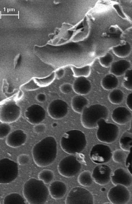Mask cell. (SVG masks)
Returning a JSON list of instances; mask_svg holds the SVG:
<instances>
[{"instance_id": "obj_10", "label": "cell", "mask_w": 132, "mask_h": 204, "mask_svg": "<svg viewBox=\"0 0 132 204\" xmlns=\"http://www.w3.org/2000/svg\"><path fill=\"white\" fill-rule=\"evenodd\" d=\"M112 153L108 146L101 144L93 146L90 153L91 160L96 164H102L109 162L112 158Z\"/></svg>"}, {"instance_id": "obj_34", "label": "cell", "mask_w": 132, "mask_h": 204, "mask_svg": "<svg viewBox=\"0 0 132 204\" xmlns=\"http://www.w3.org/2000/svg\"><path fill=\"white\" fill-rule=\"evenodd\" d=\"M12 127L9 123L2 122L0 125V138L4 139L11 132Z\"/></svg>"}, {"instance_id": "obj_2", "label": "cell", "mask_w": 132, "mask_h": 204, "mask_svg": "<svg viewBox=\"0 0 132 204\" xmlns=\"http://www.w3.org/2000/svg\"><path fill=\"white\" fill-rule=\"evenodd\" d=\"M23 195L30 204H44L49 194L48 188L41 180L31 178L24 183L22 189Z\"/></svg>"}, {"instance_id": "obj_16", "label": "cell", "mask_w": 132, "mask_h": 204, "mask_svg": "<svg viewBox=\"0 0 132 204\" xmlns=\"http://www.w3.org/2000/svg\"><path fill=\"white\" fill-rule=\"evenodd\" d=\"M27 135L23 130L16 129L11 132L6 137V143L9 147L16 148L24 145L27 139Z\"/></svg>"}, {"instance_id": "obj_20", "label": "cell", "mask_w": 132, "mask_h": 204, "mask_svg": "<svg viewBox=\"0 0 132 204\" xmlns=\"http://www.w3.org/2000/svg\"><path fill=\"white\" fill-rule=\"evenodd\" d=\"M131 66L129 61L121 59L112 63L110 66V72L115 76H120L125 74Z\"/></svg>"}, {"instance_id": "obj_38", "label": "cell", "mask_w": 132, "mask_h": 204, "mask_svg": "<svg viewBox=\"0 0 132 204\" xmlns=\"http://www.w3.org/2000/svg\"><path fill=\"white\" fill-rule=\"evenodd\" d=\"M125 163L128 170L132 175V147L127 155Z\"/></svg>"}, {"instance_id": "obj_31", "label": "cell", "mask_w": 132, "mask_h": 204, "mask_svg": "<svg viewBox=\"0 0 132 204\" xmlns=\"http://www.w3.org/2000/svg\"><path fill=\"white\" fill-rule=\"evenodd\" d=\"M122 149H117L112 153V158L113 161L118 163H125L127 155Z\"/></svg>"}, {"instance_id": "obj_41", "label": "cell", "mask_w": 132, "mask_h": 204, "mask_svg": "<svg viewBox=\"0 0 132 204\" xmlns=\"http://www.w3.org/2000/svg\"><path fill=\"white\" fill-rule=\"evenodd\" d=\"M36 99L39 102H45L47 99L46 95L44 93H40L38 94L36 96Z\"/></svg>"}, {"instance_id": "obj_37", "label": "cell", "mask_w": 132, "mask_h": 204, "mask_svg": "<svg viewBox=\"0 0 132 204\" xmlns=\"http://www.w3.org/2000/svg\"><path fill=\"white\" fill-rule=\"evenodd\" d=\"M60 91L64 94H70L73 90L72 85L68 83L61 85L60 87Z\"/></svg>"}, {"instance_id": "obj_26", "label": "cell", "mask_w": 132, "mask_h": 204, "mask_svg": "<svg viewBox=\"0 0 132 204\" xmlns=\"http://www.w3.org/2000/svg\"><path fill=\"white\" fill-rule=\"evenodd\" d=\"M25 202L24 198L19 194L12 193L6 195L4 198V204H24Z\"/></svg>"}, {"instance_id": "obj_39", "label": "cell", "mask_w": 132, "mask_h": 204, "mask_svg": "<svg viewBox=\"0 0 132 204\" xmlns=\"http://www.w3.org/2000/svg\"><path fill=\"white\" fill-rule=\"evenodd\" d=\"M46 128V126L45 124L39 123L34 126L33 130L36 133L40 134L45 132Z\"/></svg>"}, {"instance_id": "obj_36", "label": "cell", "mask_w": 132, "mask_h": 204, "mask_svg": "<svg viewBox=\"0 0 132 204\" xmlns=\"http://www.w3.org/2000/svg\"><path fill=\"white\" fill-rule=\"evenodd\" d=\"M17 161L18 164L24 166L28 164L30 161V157L26 154H21L17 157Z\"/></svg>"}, {"instance_id": "obj_11", "label": "cell", "mask_w": 132, "mask_h": 204, "mask_svg": "<svg viewBox=\"0 0 132 204\" xmlns=\"http://www.w3.org/2000/svg\"><path fill=\"white\" fill-rule=\"evenodd\" d=\"M130 192L126 187L117 185L111 188L107 194L110 202L114 204H123L127 203L130 199Z\"/></svg>"}, {"instance_id": "obj_15", "label": "cell", "mask_w": 132, "mask_h": 204, "mask_svg": "<svg viewBox=\"0 0 132 204\" xmlns=\"http://www.w3.org/2000/svg\"><path fill=\"white\" fill-rule=\"evenodd\" d=\"M111 180L114 185H121L126 187L132 185V175L124 168L116 169L111 175Z\"/></svg>"}, {"instance_id": "obj_44", "label": "cell", "mask_w": 132, "mask_h": 204, "mask_svg": "<svg viewBox=\"0 0 132 204\" xmlns=\"http://www.w3.org/2000/svg\"><path fill=\"white\" fill-rule=\"evenodd\" d=\"M23 92L21 91H20L18 93V94L17 95V98H21V97L23 95L22 94Z\"/></svg>"}, {"instance_id": "obj_29", "label": "cell", "mask_w": 132, "mask_h": 204, "mask_svg": "<svg viewBox=\"0 0 132 204\" xmlns=\"http://www.w3.org/2000/svg\"><path fill=\"white\" fill-rule=\"evenodd\" d=\"M54 174L51 170L47 169L43 170L38 174V179L42 181L45 184L50 183L53 179Z\"/></svg>"}, {"instance_id": "obj_17", "label": "cell", "mask_w": 132, "mask_h": 204, "mask_svg": "<svg viewBox=\"0 0 132 204\" xmlns=\"http://www.w3.org/2000/svg\"><path fill=\"white\" fill-rule=\"evenodd\" d=\"M132 114L126 108L118 107L114 109L112 113V120L119 125H124L129 122L131 118Z\"/></svg>"}, {"instance_id": "obj_32", "label": "cell", "mask_w": 132, "mask_h": 204, "mask_svg": "<svg viewBox=\"0 0 132 204\" xmlns=\"http://www.w3.org/2000/svg\"><path fill=\"white\" fill-rule=\"evenodd\" d=\"M122 84L126 89L132 90V69L128 70L125 73Z\"/></svg>"}, {"instance_id": "obj_8", "label": "cell", "mask_w": 132, "mask_h": 204, "mask_svg": "<svg viewBox=\"0 0 132 204\" xmlns=\"http://www.w3.org/2000/svg\"><path fill=\"white\" fill-rule=\"evenodd\" d=\"M81 164L77 157L70 155L66 157L59 162L57 166L59 173L66 178L75 176L81 170Z\"/></svg>"}, {"instance_id": "obj_21", "label": "cell", "mask_w": 132, "mask_h": 204, "mask_svg": "<svg viewBox=\"0 0 132 204\" xmlns=\"http://www.w3.org/2000/svg\"><path fill=\"white\" fill-rule=\"evenodd\" d=\"M119 143L121 149L125 151L129 152L132 147V120L130 128L121 135Z\"/></svg>"}, {"instance_id": "obj_25", "label": "cell", "mask_w": 132, "mask_h": 204, "mask_svg": "<svg viewBox=\"0 0 132 204\" xmlns=\"http://www.w3.org/2000/svg\"><path fill=\"white\" fill-rule=\"evenodd\" d=\"M92 174L88 170H85L79 175L78 181L79 184L83 186H91L93 183Z\"/></svg>"}, {"instance_id": "obj_22", "label": "cell", "mask_w": 132, "mask_h": 204, "mask_svg": "<svg viewBox=\"0 0 132 204\" xmlns=\"http://www.w3.org/2000/svg\"><path fill=\"white\" fill-rule=\"evenodd\" d=\"M88 104L87 99L83 95H78L74 96L71 102V107L76 112L81 114Z\"/></svg>"}, {"instance_id": "obj_27", "label": "cell", "mask_w": 132, "mask_h": 204, "mask_svg": "<svg viewBox=\"0 0 132 204\" xmlns=\"http://www.w3.org/2000/svg\"><path fill=\"white\" fill-rule=\"evenodd\" d=\"M124 94L123 92L119 89H115L109 94L108 98L110 102L113 104L118 105L123 101Z\"/></svg>"}, {"instance_id": "obj_13", "label": "cell", "mask_w": 132, "mask_h": 204, "mask_svg": "<svg viewBox=\"0 0 132 204\" xmlns=\"http://www.w3.org/2000/svg\"><path fill=\"white\" fill-rule=\"evenodd\" d=\"M25 116L29 122L33 125H36L45 120L46 111L41 106L38 104H33L26 109Z\"/></svg>"}, {"instance_id": "obj_45", "label": "cell", "mask_w": 132, "mask_h": 204, "mask_svg": "<svg viewBox=\"0 0 132 204\" xmlns=\"http://www.w3.org/2000/svg\"><path fill=\"white\" fill-rule=\"evenodd\" d=\"M57 126V124L56 122H53L52 124V126L53 127H56Z\"/></svg>"}, {"instance_id": "obj_33", "label": "cell", "mask_w": 132, "mask_h": 204, "mask_svg": "<svg viewBox=\"0 0 132 204\" xmlns=\"http://www.w3.org/2000/svg\"><path fill=\"white\" fill-rule=\"evenodd\" d=\"M113 55L109 53H107L99 58V61L101 65L105 68L110 66L113 62Z\"/></svg>"}, {"instance_id": "obj_23", "label": "cell", "mask_w": 132, "mask_h": 204, "mask_svg": "<svg viewBox=\"0 0 132 204\" xmlns=\"http://www.w3.org/2000/svg\"><path fill=\"white\" fill-rule=\"evenodd\" d=\"M119 81L117 77L112 74H107L102 79L101 84L106 90H113L118 86Z\"/></svg>"}, {"instance_id": "obj_4", "label": "cell", "mask_w": 132, "mask_h": 204, "mask_svg": "<svg viewBox=\"0 0 132 204\" xmlns=\"http://www.w3.org/2000/svg\"><path fill=\"white\" fill-rule=\"evenodd\" d=\"M109 116V111L105 106L95 104L86 107L81 113V121L82 125L87 129L97 127L98 121L101 118L106 120Z\"/></svg>"}, {"instance_id": "obj_46", "label": "cell", "mask_w": 132, "mask_h": 204, "mask_svg": "<svg viewBox=\"0 0 132 204\" xmlns=\"http://www.w3.org/2000/svg\"><path fill=\"white\" fill-rule=\"evenodd\" d=\"M105 188H104V187H103V188H101V190H102V191H105Z\"/></svg>"}, {"instance_id": "obj_43", "label": "cell", "mask_w": 132, "mask_h": 204, "mask_svg": "<svg viewBox=\"0 0 132 204\" xmlns=\"http://www.w3.org/2000/svg\"><path fill=\"white\" fill-rule=\"evenodd\" d=\"M113 6L118 14H119L120 16L122 17V16H123V15L122 14V11L120 9L119 6L118 4H115Z\"/></svg>"}, {"instance_id": "obj_19", "label": "cell", "mask_w": 132, "mask_h": 204, "mask_svg": "<svg viewBox=\"0 0 132 204\" xmlns=\"http://www.w3.org/2000/svg\"><path fill=\"white\" fill-rule=\"evenodd\" d=\"M48 190L51 197L54 199L57 200L64 196L67 192V187L63 182L56 181L50 184Z\"/></svg>"}, {"instance_id": "obj_3", "label": "cell", "mask_w": 132, "mask_h": 204, "mask_svg": "<svg viewBox=\"0 0 132 204\" xmlns=\"http://www.w3.org/2000/svg\"><path fill=\"white\" fill-rule=\"evenodd\" d=\"M87 145L84 134L77 130L68 131L63 134L60 141L62 150L65 153L73 154L82 152Z\"/></svg>"}, {"instance_id": "obj_42", "label": "cell", "mask_w": 132, "mask_h": 204, "mask_svg": "<svg viewBox=\"0 0 132 204\" xmlns=\"http://www.w3.org/2000/svg\"><path fill=\"white\" fill-rule=\"evenodd\" d=\"M126 104L128 107L132 111V92L129 94L127 96Z\"/></svg>"}, {"instance_id": "obj_28", "label": "cell", "mask_w": 132, "mask_h": 204, "mask_svg": "<svg viewBox=\"0 0 132 204\" xmlns=\"http://www.w3.org/2000/svg\"><path fill=\"white\" fill-rule=\"evenodd\" d=\"M71 68L74 76L77 78L80 77H87L91 73V69L89 65L79 67L73 66Z\"/></svg>"}, {"instance_id": "obj_1", "label": "cell", "mask_w": 132, "mask_h": 204, "mask_svg": "<svg viewBox=\"0 0 132 204\" xmlns=\"http://www.w3.org/2000/svg\"><path fill=\"white\" fill-rule=\"evenodd\" d=\"M57 143L55 138L48 136L33 147L32 154L33 160L38 167L47 166L52 164L57 156Z\"/></svg>"}, {"instance_id": "obj_12", "label": "cell", "mask_w": 132, "mask_h": 204, "mask_svg": "<svg viewBox=\"0 0 132 204\" xmlns=\"http://www.w3.org/2000/svg\"><path fill=\"white\" fill-rule=\"evenodd\" d=\"M67 102L61 99H56L51 101L47 107L49 116L55 119H61L66 116L68 111Z\"/></svg>"}, {"instance_id": "obj_9", "label": "cell", "mask_w": 132, "mask_h": 204, "mask_svg": "<svg viewBox=\"0 0 132 204\" xmlns=\"http://www.w3.org/2000/svg\"><path fill=\"white\" fill-rule=\"evenodd\" d=\"M94 198L91 193L87 190L81 187L72 188L66 198V204H92Z\"/></svg>"}, {"instance_id": "obj_40", "label": "cell", "mask_w": 132, "mask_h": 204, "mask_svg": "<svg viewBox=\"0 0 132 204\" xmlns=\"http://www.w3.org/2000/svg\"><path fill=\"white\" fill-rule=\"evenodd\" d=\"M56 77L58 79H60L63 78L65 74V70L63 68H60L55 72Z\"/></svg>"}, {"instance_id": "obj_5", "label": "cell", "mask_w": 132, "mask_h": 204, "mask_svg": "<svg viewBox=\"0 0 132 204\" xmlns=\"http://www.w3.org/2000/svg\"><path fill=\"white\" fill-rule=\"evenodd\" d=\"M97 127L96 137L100 142L111 143L115 141L117 138L119 133V129L116 125L107 123L105 119L101 118L98 121Z\"/></svg>"}, {"instance_id": "obj_6", "label": "cell", "mask_w": 132, "mask_h": 204, "mask_svg": "<svg viewBox=\"0 0 132 204\" xmlns=\"http://www.w3.org/2000/svg\"><path fill=\"white\" fill-rule=\"evenodd\" d=\"M18 173V168L17 163L7 158L1 159L0 161V183L9 184L14 180Z\"/></svg>"}, {"instance_id": "obj_18", "label": "cell", "mask_w": 132, "mask_h": 204, "mask_svg": "<svg viewBox=\"0 0 132 204\" xmlns=\"http://www.w3.org/2000/svg\"><path fill=\"white\" fill-rule=\"evenodd\" d=\"M74 91L80 95H86L91 91L92 85L90 81L86 77H77L74 81L73 84Z\"/></svg>"}, {"instance_id": "obj_7", "label": "cell", "mask_w": 132, "mask_h": 204, "mask_svg": "<svg viewBox=\"0 0 132 204\" xmlns=\"http://www.w3.org/2000/svg\"><path fill=\"white\" fill-rule=\"evenodd\" d=\"M21 114V107L14 100H8L1 105L0 121L2 122L10 123L16 122Z\"/></svg>"}, {"instance_id": "obj_14", "label": "cell", "mask_w": 132, "mask_h": 204, "mask_svg": "<svg viewBox=\"0 0 132 204\" xmlns=\"http://www.w3.org/2000/svg\"><path fill=\"white\" fill-rule=\"evenodd\" d=\"M112 170L107 165L100 164L96 166L93 169L92 176L95 182L100 185L108 184L111 180Z\"/></svg>"}, {"instance_id": "obj_35", "label": "cell", "mask_w": 132, "mask_h": 204, "mask_svg": "<svg viewBox=\"0 0 132 204\" xmlns=\"http://www.w3.org/2000/svg\"><path fill=\"white\" fill-rule=\"evenodd\" d=\"M40 87V86L35 81L34 78L30 80L22 86V88L23 89L28 90H35Z\"/></svg>"}, {"instance_id": "obj_30", "label": "cell", "mask_w": 132, "mask_h": 204, "mask_svg": "<svg viewBox=\"0 0 132 204\" xmlns=\"http://www.w3.org/2000/svg\"><path fill=\"white\" fill-rule=\"evenodd\" d=\"M56 77L55 72H52L49 75L43 78H34L40 87L45 86L51 84Z\"/></svg>"}, {"instance_id": "obj_24", "label": "cell", "mask_w": 132, "mask_h": 204, "mask_svg": "<svg viewBox=\"0 0 132 204\" xmlns=\"http://www.w3.org/2000/svg\"><path fill=\"white\" fill-rule=\"evenodd\" d=\"M112 50L114 54L117 57L124 58L130 54L132 50V47L129 43L126 42L122 44L114 46Z\"/></svg>"}]
</instances>
